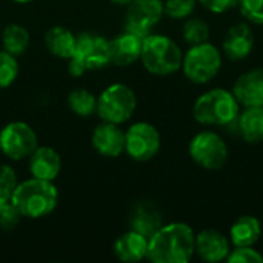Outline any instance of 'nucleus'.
<instances>
[{
	"mask_svg": "<svg viewBox=\"0 0 263 263\" xmlns=\"http://www.w3.org/2000/svg\"><path fill=\"white\" fill-rule=\"evenodd\" d=\"M196 253V234L188 223L162 225L148 242L146 259L154 263H186Z\"/></svg>",
	"mask_w": 263,
	"mask_h": 263,
	"instance_id": "1",
	"label": "nucleus"
},
{
	"mask_svg": "<svg viewBox=\"0 0 263 263\" xmlns=\"http://www.w3.org/2000/svg\"><path fill=\"white\" fill-rule=\"evenodd\" d=\"M11 202L20 211L22 217L42 219L57 208L59 191L51 180L32 177L17 183Z\"/></svg>",
	"mask_w": 263,
	"mask_h": 263,
	"instance_id": "2",
	"label": "nucleus"
},
{
	"mask_svg": "<svg viewBox=\"0 0 263 263\" xmlns=\"http://www.w3.org/2000/svg\"><path fill=\"white\" fill-rule=\"evenodd\" d=\"M140 60L146 71L156 76H170L182 68L180 46L162 34H148L142 43Z\"/></svg>",
	"mask_w": 263,
	"mask_h": 263,
	"instance_id": "3",
	"label": "nucleus"
},
{
	"mask_svg": "<svg viewBox=\"0 0 263 263\" xmlns=\"http://www.w3.org/2000/svg\"><path fill=\"white\" fill-rule=\"evenodd\" d=\"M240 103L234 97L233 91L223 88H214L202 94L194 106V119L205 126H225L239 116Z\"/></svg>",
	"mask_w": 263,
	"mask_h": 263,
	"instance_id": "4",
	"label": "nucleus"
},
{
	"mask_svg": "<svg viewBox=\"0 0 263 263\" xmlns=\"http://www.w3.org/2000/svg\"><path fill=\"white\" fill-rule=\"evenodd\" d=\"M108 63H111L109 40L97 34L83 32L76 40V49L69 59L68 69L71 76L79 77L86 71L105 68Z\"/></svg>",
	"mask_w": 263,
	"mask_h": 263,
	"instance_id": "5",
	"label": "nucleus"
},
{
	"mask_svg": "<svg viewBox=\"0 0 263 263\" xmlns=\"http://www.w3.org/2000/svg\"><path fill=\"white\" fill-rule=\"evenodd\" d=\"M137 108L136 92L125 83H112L97 97V114L103 122L122 125L128 122Z\"/></svg>",
	"mask_w": 263,
	"mask_h": 263,
	"instance_id": "6",
	"label": "nucleus"
},
{
	"mask_svg": "<svg viewBox=\"0 0 263 263\" xmlns=\"http://www.w3.org/2000/svg\"><path fill=\"white\" fill-rule=\"evenodd\" d=\"M220 68V51L210 42L193 45L182 60V69L186 79L197 85L211 82L219 74Z\"/></svg>",
	"mask_w": 263,
	"mask_h": 263,
	"instance_id": "7",
	"label": "nucleus"
},
{
	"mask_svg": "<svg viewBox=\"0 0 263 263\" xmlns=\"http://www.w3.org/2000/svg\"><path fill=\"white\" fill-rule=\"evenodd\" d=\"M190 156L200 168L217 171L228 160V146L217 133L202 131L190 142Z\"/></svg>",
	"mask_w": 263,
	"mask_h": 263,
	"instance_id": "8",
	"label": "nucleus"
},
{
	"mask_svg": "<svg viewBox=\"0 0 263 263\" xmlns=\"http://www.w3.org/2000/svg\"><path fill=\"white\" fill-rule=\"evenodd\" d=\"M37 146V134L25 122H9L0 131V151L11 160L28 159Z\"/></svg>",
	"mask_w": 263,
	"mask_h": 263,
	"instance_id": "9",
	"label": "nucleus"
},
{
	"mask_svg": "<svg viewBox=\"0 0 263 263\" xmlns=\"http://www.w3.org/2000/svg\"><path fill=\"white\" fill-rule=\"evenodd\" d=\"M160 134L148 122H137L125 131V153L136 162H148L160 151Z\"/></svg>",
	"mask_w": 263,
	"mask_h": 263,
	"instance_id": "10",
	"label": "nucleus"
},
{
	"mask_svg": "<svg viewBox=\"0 0 263 263\" xmlns=\"http://www.w3.org/2000/svg\"><path fill=\"white\" fill-rule=\"evenodd\" d=\"M165 14L162 0H134L128 5L125 29L140 37L151 34V29Z\"/></svg>",
	"mask_w": 263,
	"mask_h": 263,
	"instance_id": "11",
	"label": "nucleus"
},
{
	"mask_svg": "<svg viewBox=\"0 0 263 263\" xmlns=\"http://www.w3.org/2000/svg\"><path fill=\"white\" fill-rule=\"evenodd\" d=\"M91 142L94 149L105 157H119L125 153V131L111 122L97 125L92 131Z\"/></svg>",
	"mask_w": 263,
	"mask_h": 263,
	"instance_id": "12",
	"label": "nucleus"
},
{
	"mask_svg": "<svg viewBox=\"0 0 263 263\" xmlns=\"http://www.w3.org/2000/svg\"><path fill=\"white\" fill-rule=\"evenodd\" d=\"M222 46H223L225 55L230 60L237 62V60L247 59L254 48V34H253L251 26L245 22L234 23L228 29L222 42Z\"/></svg>",
	"mask_w": 263,
	"mask_h": 263,
	"instance_id": "13",
	"label": "nucleus"
},
{
	"mask_svg": "<svg viewBox=\"0 0 263 263\" xmlns=\"http://www.w3.org/2000/svg\"><path fill=\"white\" fill-rule=\"evenodd\" d=\"M233 94L242 106H263V69L254 68L240 74Z\"/></svg>",
	"mask_w": 263,
	"mask_h": 263,
	"instance_id": "14",
	"label": "nucleus"
},
{
	"mask_svg": "<svg viewBox=\"0 0 263 263\" xmlns=\"http://www.w3.org/2000/svg\"><path fill=\"white\" fill-rule=\"evenodd\" d=\"M142 43H143V37L125 29L122 34H119L112 40H109L111 63H114L117 66L133 65L134 62H137L140 59Z\"/></svg>",
	"mask_w": 263,
	"mask_h": 263,
	"instance_id": "15",
	"label": "nucleus"
},
{
	"mask_svg": "<svg viewBox=\"0 0 263 263\" xmlns=\"http://www.w3.org/2000/svg\"><path fill=\"white\" fill-rule=\"evenodd\" d=\"M230 251V240L220 231L203 230L196 236V253L205 262L227 260Z\"/></svg>",
	"mask_w": 263,
	"mask_h": 263,
	"instance_id": "16",
	"label": "nucleus"
},
{
	"mask_svg": "<svg viewBox=\"0 0 263 263\" xmlns=\"http://www.w3.org/2000/svg\"><path fill=\"white\" fill-rule=\"evenodd\" d=\"M28 159L31 176L37 179L54 182L62 170V159L59 153L49 146H37Z\"/></svg>",
	"mask_w": 263,
	"mask_h": 263,
	"instance_id": "17",
	"label": "nucleus"
},
{
	"mask_svg": "<svg viewBox=\"0 0 263 263\" xmlns=\"http://www.w3.org/2000/svg\"><path fill=\"white\" fill-rule=\"evenodd\" d=\"M149 239L134 230L123 233L114 243V254L119 260L128 263L146 259Z\"/></svg>",
	"mask_w": 263,
	"mask_h": 263,
	"instance_id": "18",
	"label": "nucleus"
},
{
	"mask_svg": "<svg viewBox=\"0 0 263 263\" xmlns=\"http://www.w3.org/2000/svg\"><path fill=\"white\" fill-rule=\"evenodd\" d=\"M77 37L65 26H52L45 34V45L48 51L63 60H69L76 49Z\"/></svg>",
	"mask_w": 263,
	"mask_h": 263,
	"instance_id": "19",
	"label": "nucleus"
},
{
	"mask_svg": "<svg viewBox=\"0 0 263 263\" xmlns=\"http://www.w3.org/2000/svg\"><path fill=\"white\" fill-rule=\"evenodd\" d=\"M262 236V223L254 216H242L239 217L231 230L230 239L234 247H253Z\"/></svg>",
	"mask_w": 263,
	"mask_h": 263,
	"instance_id": "20",
	"label": "nucleus"
},
{
	"mask_svg": "<svg viewBox=\"0 0 263 263\" xmlns=\"http://www.w3.org/2000/svg\"><path fill=\"white\" fill-rule=\"evenodd\" d=\"M240 134L250 145L263 142V106H247L239 119Z\"/></svg>",
	"mask_w": 263,
	"mask_h": 263,
	"instance_id": "21",
	"label": "nucleus"
},
{
	"mask_svg": "<svg viewBox=\"0 0 263 263\" xmlns=\"http://www.w3.org/2000/svg\"><path fill=\"white\" fill-rule=\"evenodd\" d=\"M133 230L146 236L148 239L162 227V217L151 205H139L131 219Z\"/></svg>",
	"mask_w": 263,
	"mask_h": 263,
	"instance_id": "22",
	"label": "nucleus"
},
{
	"mask_svg": "<svg viewBox=\"0 0 263 263\" xmlns=\"http://www.w3.org/2000/svg\"><path fill=\"white\" fill-rule=\"evenodd\" d=\"M29 40L31 37L28 29L18 23H9L2 32L3 49L15 57L25 54V51L29 46Z\"/></svg>",
	"mask_w": 263,
	"mask_h": 263,
	"instance_id": "23",
	"label": "nucleus"
},
{
	"mask_svg": "<svg viewBox=\"0 0 263 263\" xmlns=\"http://www.w3.org/2000/svg\"><path fill=\"white\" fill-rule=\"evenodd\" d=\"M68 106L74 114L80 117H89L97 111V97L88 89L79 88L69 92Z\"/></svg>",
	"mask_w": 263,
	"mask_h": 263,
	"instance_id": "24",
	"label": "nucleus"
},
{
	"mask_svg": "<svg viewBox=\"0 0 263 263\" xmlns=\"http://www.w3.org/2000/svg\"><path fill=\"white\" fill-rule=\"evenodd\" d=\"M183 39L191 46L208 42V39H210L208 23L199 17H188L183 25Z\"/></svg>",
	"mask_w": 263,
	"mask_h": 263,
	"instance_id": "25",
	"label": "nucleus"
},
{
	"mask_svg": "<svg viewBox=\"0 0 263 263\" xmlns=\"http://www.w3.org/2000/svg\"><path fill=\"white\" fill-rule=\"evenodd\" d=\"M18 76V62L17 57L8 51H0V88L11 86Z\"/></svg>",
	"mask_w": 263,
	"mask_h": 263,
	"instance_id": "26",
	"label": "nucleus"
},
{
	"mask_svg": "<svg viewBox=\"0 0 263 263\" xmlns=\"http://www.w3.org/2000/svg\"><path fill=\"white\" fill-rule=\"evenodd\" d=\"M17 183L15 171L9 165H0V205L12 199Z\"/></svg>",
	"mask_w": 263,
	"mask_h": 263,
	"instance_id": "27",
	"label": "nucleus"
},
{
	"mask_svg": "<svg viewBox=\"0 0 263 263\" xmlns=\"http://www.w3.org/2000/svg\"><path fill=\"white\" fill-rule=\"evenodd\" d=\"M165 14L171 18H188L196 9V0H166L163 3Z\"/></svg>",
	"mask_w": 263,
	"mask_h": 263,
	"instance_id": "28",
	"label": "nucleus"
},
{
	"mask_svg": "<svg viewBox=\"0 0 263 263\" xmlns=\"http://www.w3.org/2000/svg\"><path fill=\"white\" fill-rule=\"evenodd\" d=\"M237 6L247 22L263 25V0H239Z\"/></svg>",
	"mask_w": 263,
	"mask_h": 263,
	"instance_id": "29",
	"label": "nucleus"
},
{
	"mask_svg": "<svg viewBox=\"0 0 263 263\" xmlns=\"http://www.w3.org/2000/svg\"><path fill=\"white\" fill-rule=\"evenodd\" d=\"M227 262L230 263H262L263 256L253 247H236L230 251Z\"/></svg>",
	"mask_w": 263,
	"mask_h": 263,
	"instance_id": "30",
	"label": "nucleus"
},
{
	"mask_svg": "<svg viewBox=\"0 0 263 263\" xmlns=\"http://www.w3.org/2000/svg\"><path fill=\"white\" fill-rule=\"evenodd\" d=\"M22 219L20 211L15 208V205L9 200L0 205V228L5 231L14 230Z\"/></svg>",
	"mask_w": 263,
	"mask_h": 263,
	"instance_id": "31",
	"label": "nucleus"
},
{
	"mask_svg": "<svg viewBox=\"0 0 263 263\" xmlns=\"http://www.w3.org/2000/svg\"><path fill=\"white\" fill-rule=\"evenodd\" d=\"M208 11L216 12V14H222L230 11L231 8L237 6L239 0H199Z\"/></svg>",
	"mask_w": 263,
	"mask_h": 263,
	"instance_id": "32",
	"label": "nucleus"
},
{
	"mask_svg": "<svg viewBox=\"0 0 263 263\" xmlns=\"http://www.w3.org/2000/svg\"><path fill=\"white\" fill-rule=\"evenodd\" d=\"M112 3H116V5H129L131 2H134V0H111Z\"/></svg>",
	"mask_w": 263,
	"mask_h": 263,
	"instance_id": "33",
	"label": "nucleus"
},
{
	"mask_svg": "<svg viewBox=\"0 0 263 263\" xmlns=\"http://www.w3.org/2000/svg\"><path fill=\"white\" fill-rule=\"evenodd\" d=\"M17 3H29V2H34V0H14Z\"/></svg>",
	"mask_w": 263,
	"mask_h": 263,
	"instance_id": "34",
	"label": "nucleus"
}]
</instances>
